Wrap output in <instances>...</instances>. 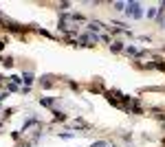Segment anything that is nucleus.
Segmentation results:
<instances>
[{"label":"nucleus","instance_id":"nucleus-1","mask_svg":"<svg viewBox=\"0 0 165 147\" xmlns=\"http://www.w3.org/2000/svg\"><path fill=\"white\" fill-rule=\"evenodd\" d=\"M126 13L132 15V18H141V15H143V11H141V5H139V2H128V5H126Z\"/></svg>","mask_w":165,"mask_h":147},{"label":"nucleus","instance_id":"nucleus-2","mask_svg":"<svg viewBox=\"0 0 165 147\" xmlns=\"http://www.w3.org/2000/svg\"><path fill=\"white\" fill-rule=\"evenodd\" d=\"M22 81H25V84L29 86V84L33 81V75H31V72H25V75H22Z\"/></svg>","mask_w":165,"mask_h":147},{"label":"nucleus","instance_id":"nucleus-3","mask_svg":"<svg viewBox=\"0 0 165 147\" xmlns=\"http://www.w3.org/2000/svg\"><path fill=\"white\" fill-rule=\"evenodd\" d=\"M40 103H42V106H46V108H53V103H55V101H53V99H40Z\"/></svg>","mask_w":165,"mask_h":147},{"label":"nucleus","instance_id":"nucleus-4","mask_svg":"<svg viewBox=\"0 0 165 147\" xmlns=\"http://www.w3.org/2000/svg\"><path fill=\"white\" fill-rule=\"evenodd\" d=\"M112 51H123V44H119V42L112 44Z\"/></svg>","mask_w":165,"mask_h":147},{"label":"nucleus","instance_id":"nucleus-5","mask_svg":"<svg viewBox=\"0 0 165 147\" xmlns=\"http://www.w3.org/2000/svg\"><path fill=\"white\" fill-rule=\"evenodd\" d=\"M123 7H126V2H114V9H117V11H121Z\"/></svg>","mask_w":165,"mask_h":147},{"label":"nucleus","instance_id":"nucleus-6","mask_svg":"<svg viewBox=\"0 0 165 147\" xmlns=\"http://www.w3.org/2000/svg\"><path fill=\"white\" fill-rule=\"evenodd\" d=\"M64 119H66V116H64L62 112H55V121H64Z\"/></svg>","mask_w":165,"mask_h":147},{"label":"nucleus","instance_id":"nucleus-7","mask_svg":"<svg viewBox=\"0 0 165 147\" xmlns=\"http://www.w3.org/2000/svg\"><path fill=\"white\" fill-rule=\"evenodd\" d=\"M2 48H5V42H0V51H2Z\"/></svg>","mask_w":165,"mask_h":147}]
</instances>
